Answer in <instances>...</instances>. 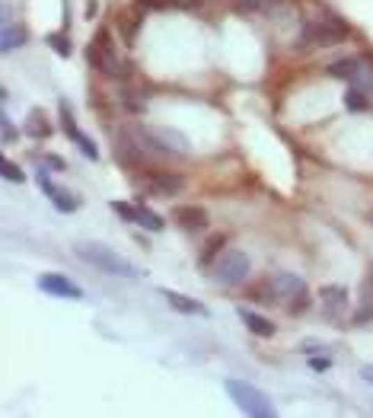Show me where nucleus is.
Returning <instances> with one entry per match:
<instances>
[{
  "label": "nucleus",
  "mask_w": 373,
  "mask_h": 418,
  "mask_svg": "<svg viewBox=\"0 0 373 418\" xmlns=\"http://www.w3.org/2000/svg\"><path fill=\"white\" fill-rule=\"evenodd\" d=\"M137 224H141V227H147V230H153V233H160V230L166 227L163 217H160L157 211H150V208H144V205H137Z\"/></svg>",
  "instance_id": "obj_22"
},
{
  "label": "nucleus",
  "mask_w": 373,
  "mask_h": 418,
  "mask_svg": "<svg viewBox=\"0 0 373 418\" xmlns=\"http://www.w3.org/2000/svg\"><path fill=\"white\" fill-rule=\"evenodd\" d=\"M144 189H147V195H153V198H172L185 189V179L176 173H150Z\"/></svg>",
  "instance_id": "obj_9"
},
{
  "label": "nucleus",
  "mask_w": 373,
  "mask_h": 418,
  "mask_svg": "<svg viewBox=\"0 0 373 418\" xmlns=\"http://www.w3.org/2000/svg\"><path fill=\"white\" fill-rule=\"evenodd\" d=\"M58 109H61V128H64V134L74 141L77 147H80V153L86 157V160H99V150H96V144H93L90 137L83 134L80 128H77V122H74V112H70V106H68V99H61L58 102Z\"/></svg>",
  "instance_id": "obj_7"
},
{
  "label": "nucleus",
  "mask_w": 373,
  "mask_h": 418,
  "mask_svg": "<svg viewBox=\"0 0 373 418\" xmlns=\"http://www.w3.org/2000/svg\"><path fill=\"white\" fill-rule=\"evenodd\" d=\"M348 38V26L332 13H316L303 20V42L310 45H338Z\"/></svg>",
  "instance_id": "obj_3"
},
{
  "label": "nucleus",
  "mask_w": 373,
  "mask_h": 418,
  "mask_svg": "<svg viewBox=\"0 0 373 418\" xmlns=\"http://www.w3.org/2000/svg\"><path fill=\"white\" fill-rule=\"evenodd\" d=\"M36 179H38V185H42V192L48 195V201H52V205L58 208L61 214L77 211V205H80V201H77V198H70V192H68V189H61V185H54L52 179H48V169H45V167H42V169L36 173Z\"/></svg>",
  "instance_id": "obj_8"
},
{
  "label": "nucleus",
  "mask_w": 373,
  "mask_h": 418,
  "mask_svg": "<svg viewBox=\"0 0 373 418\" xmlns=\"http://www.w3.org/2000/svg\"><path fill=\"white\" fill-rule=\"evenodd\" d=\"M354 70H358V58H342V61H335L332 68H328V74L338 77V80H351Z\"/></svg>",
  "instance_id": "obj_24"
},
{
  "label": "nucleus",
  "mask_w": 373,
  "mask_h": 418,
  "mask_svg": "<svg viewBox=\"0 0 373 418\" xmlns=\"http://www.w3.org/2000/svg\"><path fill=\"white\" fill-rule=\"evenodd\" d=\"M74 252L86 262V265L96 268V272L121 274V278H137V274H141L125 256H119L115 249H109V246H102V243H77Z\"/></svg>",
  "instance_id": "obj_1"
},
{
  "label": "nucleus",
  "mask_w": 373,
  "mask_h": 418,
  "mask_svg": "<svg viewBox=\"0 0 373 418\" xmlns=\"http://www.w3.org/2000/svg\"><path fill=\"white\" fill-rule=\"evenodd\" d=\"M367 221H370V224H373V211H370V214H367Z\"/></svg>",
  "instance_id": "obj_36"
},
{
  "label": "nucleus",
  "mask_w": 373,
  "mask_h": 418,
  "mask_svg": "<svg viewBox=\"0 0 373 418\" xmlns=\"http://www.w3.org/2000/svg\"><path fill=\"white\" fill-rule=\"evenodd\" d=\"M38 288H42V291H48V294H52V297H64V300H83V291H80V284L68 281L64 274H54V272L42 274V278H38Z\"/></svg>",
  "instance_id": "obj_10"
},
{
  "label": "nucleus",
  "mask_w": 373,
  "mask_h": 418,
  "mask_svg": "<svg viewBox=\"0 0 373 418\" xmlns=\"http://www.w3.org/2000/svg\"><path fill=\"white\" fill-rule=\"evenodd\" d=\"M360 373H364V380H367V383H373V364H367Z\"/></svg>",
  "instance_id": "obj_35"
},
{
  "label": "nucleus",
  "mask_w": 373,
  "mask_h": 418,
  "mask_svg": "<svg viewBox=\"0 0 373 418\" xmlns=\"http://www.w3.org/2000/svg\"><path fill=\"white\" fill-rule=\"evenodd\" d=\"M115 26H119L121 38H125L128 45H135L137 32H141V26H144V10L141 7H121L119 13H115Z\"/></svg>",
  "instance_id": "obj_11"
},
{
  "label": "nucleus",
  "mask_w": 373,
  "mask_h": 418,
  "mask_svg": "<svg viewBox=\"0 0 373 418\" xmlns=\"http://www.w3.org/2000/svg\"><path fill=\"white\" fill-rule=\"evenodd\" d=\"M96 10H99L96 0H86V16H90V20H96Z\"/></svg>",
  "instance_id": "obj_34"
},
{
  "label": "nucleus",
  "mask_w": 373,
  "mask_h": 418,
  "mask_svg": "<svg viewBox=\"0 0 373 418\" xmlns=\"http://www.w3.org/2000/svg\"><path fill=\"white\" fill-rule=\"evenodd\" d=\"M268 284H271V291H275L277 297H291V300H297V297H303L306 294V284H303V278H297V274H291V272H277V274H271L268 278Z\"/></svg>",
  "instance_id": "obj_12"
},
{
  "label": "nucleus",
  "mask_w": 373,
  "mask_h": 418,
  "mask_svg": "<svg viewBox=\"0 0 373 418\" xmlns=\"http://www.w3.org/2000/svg\"><path fill=\"white\" fill-rule=\"evenodd\" d=\"M45 163H48V167H54V169H68V163L61 160L58 153H45Z\"/></svg>",
  "instance_id": "obj_32"
},
{
  "label": "nucleus",
  "mask_w": 373,
  "mask_h": 418,
  "mask_svg": "<svg viewBox=\"0 0 373 418\" xmlns=\"http://www.w3.org/2000/svg\"><path fill=\"white\" fill-rule=\"evenodd\" d=\"M300 351H303V355H316V351H322V345L319 342H303L300 345Z\"/></svg>",
  "instance_id": "obj_33"
},
{
  "label": "nucleus",
  "mask_w": 373,
  "mask_h": 418,
  "mask_svg": "<svg viewBox=\"0 0 373 418\" xmlns=\"http://www.w3.org/2000/svg\"><path fill=\"white\" fill-rule=\"evenodd\" d=\"M265 3H268V0H233V7H236L239 13H255V10H265Z\"/></svg>",
  "instance_id": "obj_29"
},
{
  "label": "nucleus",
  "mask_w": 373,
  "mask_h": 418,
  "mask_svg": "<svg viewBox=\"0 0 373 418\" xmlns=\"http://www.w3.org/2000/svg\"><path fill=\"white\" fill-rule=\"evenodd\" d=\"M144 7H153V10H166V7H179V10H192L198 7L201 0H141Z\"/></svg>",
  "instance_id": "obj_26"
},
{
  "label": "nucleus",
  "mask_w": 373,
  "mask_h": 418,
  "mask_svg": "<svg viewBox=\"0 0 373 418\" xmlns=\"http://www.w3.org/2000/svg\"><path fill=\"white\" fill-rule=\"evenodd\" d=\"M239 320H243V326H246L252 335H259V339H271V335H275V323L259 316V313H252V310H246V307H239Z\"/></svg>",
  "instance_id": "obj_16"
},
{
  "label": "nucleus",
  "mask_w": 373,
  "mask_h": 418,
  "mask_svg": "<svg viewBox=\"0 0 373 418\" xmlns=\"http://www.w3.org/2000/svg\"><path fill=\"white\" fill-rule=\"evenodd\" d=\"M160 294L166 297V304H169L176 313H185V316H208V307L198 304V300H192V297H185V294H179V291L163 288Z\"/></svg>",
  "instance_id": "obj_14"
},
{
  "label": "nucleus",
  "mask_w": 373,
  "mask_h": 418,
  "mask_svg": "<svg viewBox=\"0 0 373 418\" xmlns=\"http://www.w3.org/2000/svg\"><path fill=\"white\" fill-rule=\"evenodd\" d=\"M26 134L36 137V141H42V137L52 134V125H48V118H45L42 109H32L29 112V118H26Z\"/></svg>",
  "instance_id": "obj_19"
},
{
  "label": "nucleus",
  "mask_w": 373,
  "mask_h": 418,
  "mask_svg": "<svg viewBox=\"0 0 373 418\" xmlns=\"http://www.w3.org/2000/svg\"><path fill=\"white\" fill-rule=\"evenodd\" d=\"M172 221L179 224L182 230H204L208 227V211L198 205H179V208H172Z\"/></svg>",
  "instance_id": "obj_13"
},
{
  "label": "nucleus",
  "mask_w": 373,
  "mask_h": 418,
  "mask_svg": "<svg viewBox=\"0 0 373 418\" xmlns=\"http://www.w3.org/2000/svg\"><path fill=\"white\" fill-rule=\"evenodd\" d=\"M344 106H348L351 112H364L370 102H367V93L360 90V86H348V93H344Z\"/></svg>",
  "instance_id": "obj_23"
},
{
  "label": "nucleus",
  "mask_w": 373,
  "mask_h": 418,
  "mask_svg": "<svg viewBox=\"0 0 373 418\" xmlns=\"http://www.w3.org/2000/svg\"><path fill=\"white\" fill-rule=\"evenodd\" d=\"M0 134H3V144H13L16 141V128L7 115H0Z\"/></svg>",
  "instance_id": "obj_30"
},
{
  "label": "nucleus",
  "mask_w": 373,
  "mask_h": 418,
  "mask_svg": "<svg viewBox=\"0 0 373 418\" xmlns=\"http://www.w3.org/2000/svg\"><path fill=\"white\" fill-rule=\"evenodd\" d=\"M0 173H3V179H7V183H26V173L16 167V163H10V160L0 163Z\"/></svg>",
  "instance_id": "obj_27"
},
{
  "label": "nucleus",
  "mask_w": 373,
  "mask_h": 418,
  "mask_svg": "<svg viewBox=\"0 0 373 418\" xmlns=\"http://www.w3.org/2000/svg\"><path fill=\"white\" fill-rule=\"evenodd\" d=\"M227 393H230V399L246 412V415H252V418H271L275 415V403L268 399V393H261V389L252 387V383L227 380Z\"/></svg>",
  "instance_id": "obj_4"
},
{
  "label": "nucleus",
  "mask_w": 373,
  "mask_h": 418,
  "mask_svg": "<svg viewBox=\"0 0 373 418\" xmlns=\"http://www.w3.org/2000/svg\"><path fill=\"white\" fill-rule=\"evenodd\" d=\"M224 246H227L224 233H214L208 243H204V249H201V256H198V262H201V265H214V258L224 252Z\"/></svg>",
  "instance_id": "obj_21"
},
{
  "label": "nucleus",
  "mask_w": 373,
  "mask_h": 418,
  "mask_svg": "<svg viewBox=\"0 0 373 418\" xmlns=\"http://www.w3.org/2000/svg\"><path fill=\"white\" fill-rule=\"evenodd\" d=\"M26 38H29L26 26H7L3 36H0V48H3V52H13L16 45H26Z\"/></svg>",
  "instance_id": "obj_20"
},
{
  "label": "nucleus",
  "mask_w": 373,
  "mask_h": 418,
  "mask_svg": "<svg viewBox=\"0 0 373 418\" xmlns=\"http://www.w3.org/2000/svg\"><path fill=\"white\" fill-rule=\"evenodd\" d=\"M246 274H249V256L239 249H224L214 258V265H211V278L217 284H224V288L246 281Z\"/></svg>",
  "instance_id": "obj_5"
},
{
  "label": "nucleus",
  "mask_w": 373,
  "mask_h": 418,
  "mask_svg": "<svg viewBox=\"0 0 373 418\" xmlns=\"http://www.w3.org/2000/svg\"><path fill=\"white\" fill-rule=\"evenodd\" d=\"M310 367H313V371H328V367H332V357H313V361H310Z\"/></svg>",
  "instance_id": "obj_31"
},
{
  "label": "nucleus",
  "mask_w": 373,
  "mask_h": 418,
  "mask_svg": "<svg viewBox=\"0 0 373 418\" xmlns=\"http://www.w3.org/2000/svg\"><path fill=\"white\" fill-rule=\"evenodd\" d=\"M351 86H360L364 93H373V58L370 54H360L358 58V70L351 77Z\"/></svg>",
  "instance_id": "obj_18"
},
{
  "label": "nucleus",
  "mask_w": 373,
  "mask_h": 418,
  "mask_svg": "<svg viewBox=\"0 0 373 418\" xmlns=\"http://www.w3.org/2000/svg\"><path fill=\"white\" fill-rule=\"evenodd\" d=\"M45 42L52 45V52L58 54V58H70V42H68V36H64V32H48Z\"/></svg>",
  "instance_id": "obj_25"
},
{
  "label": "nucleus",
  "mask_w": 373,
  "mask_h": 418,
  "mask_svg": "<svg viewBox=\"0 0 373 418\" xmlns=\"http://www.w3.org/2000/svg\"><path fill=\"white\" fill-rule=\"evenodd\" d=\"M112 211L119 214V217H125V221L137 224V205H128V201H112Z\"/></svg>",
  "instance_id": "obj_28"
},
{
  "label": "nucleus",
  "mask_w": 373,
  "mask_h": 418,
  "mask_svg": "<svg viewBox=\"0 0 373 418\" xmlns=\"http://www.w3.org/2000/svg\"><path fill=\"white\" fill-rule=\"evenodd\" d=\"M319 297H322V310H326L328 316H342L344 307H348V288H342V284H328V288H322Z\"/></svg>",
  "instance_id": "obj_15"
},
{
  "label": "nucleus",
  "mask_w": 373,
  "mask_h": 418,
  "mask_svg": "<svg viewBox=\"0 0 373 418\" xmlns=\"http://www.w3.org/2000/svg\"><path fill=\"white\" fill-rule=\"evenodd\" d=\"M86 58L90 64L105 77H128V64L121 61V54L115 52V42H112V32L109 29H96L93 36L90 48H86Z\"/></svg>",
  "instance_id": "obj_2"
},
{
  "label": "nucleus",
  "mask_w": 373,
  "mask_h": 418,
  "mask_svg": "<svg viewBox=\"0 0 373 418\" xmlns=\"http://www.w3.org/2000/svg\"><path fill=\"white\" fill-rule=\"evenodd\" d=\"M373 320V274L370 278H364V284H360V307L358 313H354V323L358 326H364V323Z\"/></svg>",
  "instance_id": "obj_17"
},
{
  "label": "nucleus",
  "mask_w": 373,
  "mask_h": 418,
  "mask_svg": "<svg viewBox=\"0 0 373 418\" xmlns=\"http://www.w3.org/2000/svg\"><path fill=\"white\" fill-rule=\"evenodd\" d=\"M144 141H147L150 147H157V150L179 153V157H185V153L192 150V144H188V137L182 134V131L163 128V125H147V128H144Z\"/></svg>",
  "instance_id": "obj_6"
}]
</instances>
